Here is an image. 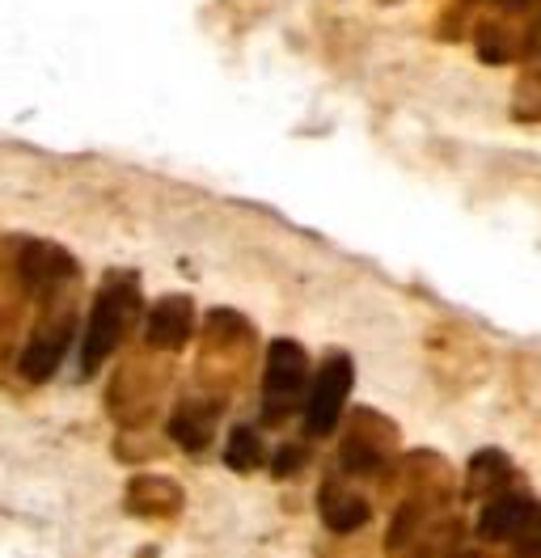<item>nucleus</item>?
Masks as SVG:
<instances>
[{
  "label": "nucleus",
  "instance_id": "1",
  "mask_svg": "<svg viewBox=\"0 0 541 558\" xmlns=\"http://www.w3.org/2000/svg\"><path fill=\"white\" fill-rule=\"evenodd\" d=\"M140 314V292H135V279L128 276H110L106 288L98 292L89 322H85V343H81V373L94 377L101 368V360L128 339V330L135 326Z\"/></svg>",
  "mask_w": 541,
  "mask_h": 558
},
{
  "label": "nucleus",
  "instance_id": "2",
  "mask_svg": "<svg viewBox=\"0 0 541 558\" xmlns=\"http://www.w3.org/2000/svg\"><path fill=\"white\" fill-rule=\"evenodd\" d=\"M304 377H309V355L301 343L279 339L267 351V373H263V415L270 423H284L292 411L304 407Z\"/></svg>",
  "mask_w": 541,
  "mask_h": 558
},
{
  "label": "nucleus",
  "instance_id": "3",
  "mask_svg": "<svg viewBox=\"0 0 541 558\" xmlns=\"http://www.w3.org/2000/svg\"><path fill=\"white\" fill-rule=\"evenodd\" d=\"M13 276L22 283V292L43 296V301H56L64 292L72 276H76V263L68 258V250L51 242H22L17 258H13Z\"/></svg>",
  "mask_w": 541,
  "mask_h": 558
},
{
  "label": "nucleus",
  "instance_id": "4",
  "mask_svg": "<svg viewBox=\"0 0 541 558\" xmlns=\"http://www.w3.org/2000/svg\"><path fill=\"white\" fill-rule=\"evenodd\" d=\"M351 381H356V368L347 355H330L317 373V381L304 398V427L309 436H330L338 427V415L347 407V393H351Z\"/></svg>",
  "mask_w": 541,
  "mask_h": 558
},
{
  "label": "nucleus",
  "instance_id": "5",
  "mask_svg": "<svg viewBox=\"0 0 541 558\" xmlns=\"http://www.w3.org/2000/svg\"><path fill=\"white\" fill-rule=\"evenodd\" d=\"M68 339H72V305H56L51 314L34 326L31 343L22 351V373H26V381H47V377L60 368Z\"/></svg>",
  "mask_w": 541,
  "mask_h": 558
},
{
  "label": "nucleus",
  "instance_id": "6",
  "mask_svg": "<svg viewBox=\"0 0 541 558\" xmlns=\"http://www.w3.org/2000/svg\"><path fill=\"white\" fill-rule=\"evenodd\" d=\"M533 512H538V504H533V499L500 490V495L482 508V517H478V533H482L486 542H516V537L525 533V524L533 521Z\"/></svg>",
  "mask_w": 541,
  "mask_h": 558
},
{
  "label": "nucleus",
  "instance_id": "7",
  "mask_svg": "<svg viewBox=\"0 0 541 558\" xmlns=\"http://www.w3.org/2000/svg\"><path fill=\"white\" fill-rule=\"evenodd\" d=\"M191 326H195L191 301H187V296H166V301H157V310L148 314L144 339H148V348H157V351H178L191 339Z\"/></svg>",
  "mask_w": 541,
  "mask_h": 558
},
{
  "label": "nucleus",
  "instance_id": "8",
  "mask_svg": "<svg viewBox=\"0 0 541 558\" xmlns=\"http://www.w3.org/2000/svg\"><path fill=\"white\" fill-rule=\"evenodd\" d=\"M369 517H372V508L364 495H356V490H347V487H335V483L322 487V521L330 524L335 533H351V529L369 524Z\"/></svg>",
  "mask_w": 541,
  "mask_h": 558
},
{
  "label": "nucleus",
  "instance_id": "9",
  "mask_svg": "<svg viewBox=\"0 0 541 558\" xmlns=\"http://www.w3.org/2000/svg\"><path fill=\"white\" fill-rule=\"evenodd\" d=\"M169 436H173L182 449L200 453L203 445L212 440V411H203V407H195V402H187L178 415L169 418Z\"/></svg>",
  "mask_w": 541,
  "mask_h": 558
},
{
  "label": "nucleus",
  "instance_id": "10",
  "mask_svg": "<svg viewBox=\"0 0 541 558\" xmlns=\"http://www.w3.org/2000/svg\"><path fill=\"white\" fill-rule=\"evenodd\" d=\"M225 461H229V470H237V474H250L263 461V436L254 427H233V440H229Z\"/></svg>",
  "mask_w": 541,
  "mask_h": 558
},
{
  "label": "nucleus",
  "instance_id": "11",
  "mask_svg": "<svg viewBox=\"0 0 541 558\" xmlns=\"http://www.w3.org/2000/svg\"><path fill=\"white\" fill-rule=\"evenodd\" d=\"M504 478H507V461L500 453L473 457V465H470V495H500Z\"/></svg>",
  "mask_w": 541,
  "mask_h": 558
},
{
  "label": "nucleus",
  "instance_id": "12",
  "mask_svg": "<svg viewBox=\"0 0 541 558\" xmlns=\"http://www.w3.org/2000/svg\"><path fill=\"white\" fill-rule=\"evenodd\" d=\"M301 461H309V453L297 449V445H292V449H279L275 461H270V474H275V478H288L292 470H301Z\"/></svg>",
  "mask_w": 541,
  "mask_h": 558
},
{
  "label": "nucleus",
  "instance_id": "13",
  "mask_svg": "<svg viewBox=\"0 0 541 558\" xmlns=\"http://www.w3.org/2000/svg\"><path fill=\"white\" fill-rule=\"evenodd\" d=\"M516 546H520V550H525L529 558H538V555H541V508L533 512V521L525 524V533L516 537Z\"/></svg>",
  "mask_w": 541,
  "mask_h": 558
}]
</instances>
